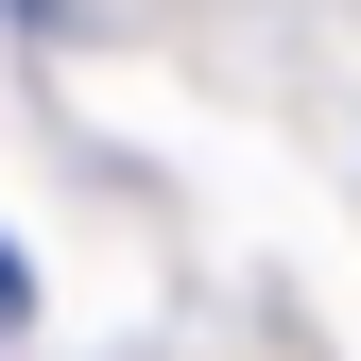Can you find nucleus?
Listing matches in <instances>:
<instances>
[{"label":"nucleus","mask_w":361,"mask_h":361,"mask_svg":"<svg viewBox=\"0 0 361 361\" xmlns=\"http://www.w3.org/2000/svg\"><path fill=\"white\" fill-rule=\"evenodd\" d=\"M18 293H35V276H18V241H0V310H18Z\"/></svg>","instance_id":"1"},{"label":"nucleus","mask_w":361,"mask_h":361,"mask_svg":"<svg viewBox=\"0 0 361 361\" xmlns=\"http://www.w3.org/2000/svg\"><path fill=\"white\" fill-rule=\"evenodd\" d=\"M18 18H52V0H18Z\"/></svg>","instance_id":"2"}]
</instances>
